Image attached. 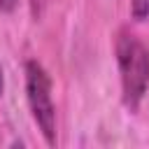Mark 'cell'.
<instances>
[{"label": "cell", "instance_id": "3", "mask_svg": "<svg viewBox=\"0 0 149 149\" xmlns=\"http://www.w3.org/2000/svg\"><path fill=\"white\" fill-rule=\"evenodd\" d=\"M130 16L135 21L149 19V0H130Z\"/></svg>", "mask_w": 149, "mask_h": 149}, {"label": "cell", "instance_id": "2", "mask_svg": "<svg viewBox=\"0 0 149 149\" xmlns=\"http://www.w3.org/2000/svg\"><path fill=\"white\" fill-rule=\"evenodd\" d=\"M26 98L47 144H56V107L51 100V79L37 61L26 63Z\"/></svg>", "mask_w": 149, "mask_h": 149}, {"label": "cell", "instance_id": "4", "mask_svg": "<svg viewBox=\"0 0 149 149\" xmlns=\"http://www.w3.org/2000/svg\"><path fill=\"white\" fill-rule=\"evenodd\" d=\"M47 5H49V0H30V9H33V16H35V19H40V16L44 14Z\"/></svg>", "mask_w": 149, "mask_h": 149}, {"label": "cell", "instance_id": "6", "mask_svg": "<svg viewBox=\"0 0 149 149\" xmlns=\"http://www.w3.org/2000/svg\"><path fill=\"white\" fill-rule=\"evenodd\" d=\"M2 91H5V77H2V65H0V95H2Z\"/></svg>", "mask_w": 149, "mask_h": 149}, {"label": "cell", "instance_id": "1", "mask_svg": "<svg viewBox=\"0 0 149 149\" xmlns=\"http://www.w3.org/2000/svg\"><path fill=\"white\" fill-rule=\"evenodd\" d=\"M116 63L121 72L123 105L135 112L149 88V49L133 33L123 30L116 40Z\"/></svg>", "mask_w": 149, "mask_h": 149}, {"label": "cell", "instance_id": "5", "mask_svg": "<svg viewBox=\"0 0 149 149\" xmlns=\"http://www.w3.org/2000/svg\"><path fill=\"white\" fill-rule=\"evenodd\" d=\"M16 2H19V0H0V12H5V14H9V12H14V7H16Z\"/></svg>", "mask_w": 149, "mask_h": 149}]
</instances>
